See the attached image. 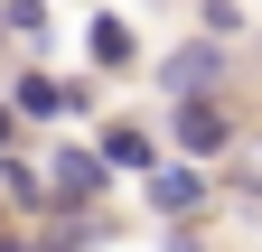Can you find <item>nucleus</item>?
<instances>
[{"label": "nucleus", "mask_w": 262, "mask_h": 252, "mask_svg": "<svg viewBox=\"0 0 262 252\" xmlns=\"http://www.w3.org/2000/svg\"><path fill=\"white\" fill-rule=\"evenodd\" d=\"M215 75H225V38H187L159 56V93H206Z\"/></svg>", "instance_id": "nucleus-3"}, {"label": "nucleus", "mask_w": 262, "mask_h": 252, "mask_svg": "<svg viewBox=\"0 0 262 252\" xmlns=\"http://www.w3.org/2000/svg\"><path fill=\"white\" fill-rule=\"evenodd\" d=\"M94 56H103V66H131V28L122 19H94Z\"/></svg>", "instance_id": "nucleus-9"}, {"label": "nucleus", "mask_w": 262, "mask_h": 252, "mask_svg": "<svg viewBox=\"0 0 262 252\" xmlns=\"http://www.w3.org/2000/svg\"><path fill=\"white\" fill-rule=\"evenodd\" d=\"M0 28H10L19 47H38L47 38V0H0Z\"/></svg>", "instance_id": "nucleus-8"}, {"label": "nucleus", "mask_w": 262, "mask_h": 252, "mask_svg": "<svg viewBox=\"0 0 262 252\" xmlns=\"http://www.w3.org/2000/svg\"><path fill=\"white\" fill-rule=\"evenodd\" d=\"M244 28V0H206V38H234Z\"/></svg>", "instance_id": "nucleus-10"}, {"label": "nucleus", "mask_w": 262, "mask_h": 252, "mask_svg": "<svg viewBox=\"0 0 262 252\" xmlns=\"http://www.w3.org/2000/svg\"><path fill=\"white\" fill-rule=\"evenodd\" d=\"M103 159H113V168H141V178H150V168H159V149H150V131H141V121H113V131H103Z\"/></svg>", "instance_id": "nucleus-7"}, {"label": "nucleus", "mask_w": 262, "mask_h": 252, "mask_svg": "<svg viewBox=\"0 0 262 252\" xmlns=\"http://www.w3.org/2000/svg\"><path fill=\"white\" fill-rule=\"evenodd\" d=\"M84 103H94L84 84H56V75H38V66L10 75V121H66V112H84Z\"/></svg>", "instance_id": "nucleus-1"}, {"label": "nucleus", "mask_w": 262, "mask_h": 252, "mask_svg": "<svg viewBox=\"0 0 262 252\" xmlns=\"http://www.w3.org/2000/svg\"><path fill=\"white\" fill-rule=\"evenodd\" d=\"M47 178H56V206L75 215V206H94V196L113 187V159H103V149H56V159H47Z\"/></svg>", "instance_id": "nucleus-2"}, {"label": "nucleus", "mask_w": 262, "mask_h": 252, "mask_svg": "<svg viewBox=\"0 0 262 252\" xmlns=\"http://www.w3.org/2000/svg\"><path fill=\"white\" fill-rule=\"evenodd\" d=\"M0 187H10L19 215H47V206H56V178H47V159H28V149H10V159H0Z\"/></svg>", "instance_id": "nucleus-5"}, {"label": "nucleus", "mask_w": 262, "mask_h": 252, "mask_svg": "<svg viewBox=\"0 0 262 252\" xmlns=\"http://www.w3.org/2000/svg\"><path fill=\"white\" fill-rule=\"evenodd\" d=\"M169 131H178L187 159H215V149L234 140V121H225V103H206V93H178V121H169Z\"/></svg>", "instance_id": "nucleus-4"}, {"label": "nucleus", "mask_w": 262, "mask_h": 252, "mask_svg": "<svg viewBox=\"0 0 262 252\" xmlns=\"http://www.w3.org/2000/svg\"><path fill=\"white\" fill-rule=\"evenodd\" d=\"M196 206H206V178L159 159V168H150V215H196Z\"/></svg>", "instance_id": "nucleus-6"}, {"label": "nucleus", "mask_w": 262, "mask_h": 252, "mask_svg": "<svg viewBox=\"0 0 262 252\" xmlns=\"http://www.w3.org/2000/svg\"><path fill=\"white\" fill-rule=\"evenodd\" d=\"M47 252H94V224H56V243Z\"/></svg>", "instance_id": "nucleus-11"}]
</instances>
